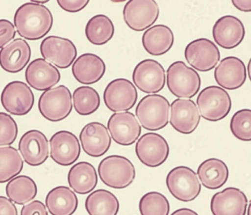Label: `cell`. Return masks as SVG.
I'll use <instances>...</instances> for the list:
<instances>
[{"instance_id":"27","label":"cell","mask_w":251,"mask_h":215,"mask_svg":"<svg viewBox=\"0 0 251 215\" xmlns=\"http://www.w3.org/2000/svg\"><path fill=\"white\" fill-rule=\"evenodd\" d=\"M46 206L52 215H73L78 207L75 193L67 187L52 188L46 197Z\"/></svg>"},{"instance_id":"23","label":"cell","mask_w":251,"mask_h":215,"mask_svg":"<svg viewBox=\"0 0 251 215\" xmlns=\"http://www.w3.org/2000/svg\"><path fill=\"white\" fill-rule=\"evenodd\" d=\"M27 83L38 91H47L59 82L61 73L53 65L43 58L30 62L25 71Z\"/></svg>"},{"instance_id":"28","label":"cell","mask_w":251,"mask_h":215,"mask_svg":"<svg viewBox=\"0 0 251 215\" xmlns=\"http://www.w3.org/2000/svg\"><path fill=\"white\" fill-rule=\"evenodd\" d=\"M69 185L75 192L86 194L92 192L98 185L96 169L92 163L81 161L75 164L69 171Z\"/></svg>"},{"instance_id":"19","label":"cell","mask_w":251,"mask_h":215,"mask_svg":"<svg viewBox=\"0 0 251 215\" xmlns=\"http://www.w3.org/2000/svg\"><path fill=\"white\" fill-rule=\"evenodd\" d=\"M248 203L243 191L236 187H227L213 195L210 207L213 215H245Z\"/></svg>"},{"instance_id":"6","label":"cell","mask_w":251,"mask_h":215,"mask_svg":"<svg viewBox=\"0 0 251 215\" xmlns=\"http://www.w3.org/2000/svg\"><path fill=\"white\" fill-rule=\"evenodd\" d=\"M41 114L50 122L64 120L73 110V98L70 89L61 85L45 91L39 100Z\"/></svg>"},{"instance_id":"1","label":"cell","mask_w":251,"mask_h":215,"mask_svg":"<svg viewBox=\"0 0 251 215\" xmlns=\"http://www.w3.org/2000/svg\"><path fill=\"white\" fill-rule=\"evenodd\" d=\"M14 25L20 36L35 41L44 38L50 31L53 17L46 6L30 1L17 9Z\"/></svg>"},{"instance_id":"34","label":"cell","mask_w":251,"mask_h":215,"mask_svg":"<svg viewBox=\"0 0 251 215\" xmlns=\"http://www.w3.org/2000/svg\"><path fill=\"white\" fill-rule=\"evenodd\" d=\"M75 109L81 116H89L98 110L100 97L98 91L90 86H80L73 92Z\"/></svg>"},{"instance_id":"24","label":"cell","mask_w":251,"mask_h":215,"mask_svg":"<svg viewBox=\"0 0 251 215\" xmlns=\"http://www.w3.org/2000/svg\"><path fill=\"white\" fill-rule=\"evenodd\" d=\"M31 57V49L25 40H13L0 50V66L10 73H17L25 69Z\"/></svg>"},{"instance_id":"17","label":"cell","mask_w":251,"mask_h":215,"mask_svg":"<svg viewBox=\"0 0 251 215\" xmlns=\"http://www.w3.org/2000/svg\"><path fill=\"white\" fill-rule=\"evenodd\" d=\"M201 116L197 105L190 99H176L170 109V125L177 132L191 134L197 129Z\"/></svg>"},{"instance_id":"18","label":"cell","mask_w":251,"mask_h":215,"mask_svg":"<svg viewBox=\"0 0 251 215\" xmlns=\"http://www.w3.org/2000/svg\"><path fill=\"white\" fill-rule=\"evenodd\" d=\"M213 38L217 45L226 50L236 48L243 41L245 28L240 19L236 16H222L213 27Z\"/></svg>"},{"instance_id":"15","label":"cell","mask_w":251,"mask_h":215,"mask_svg":"<svg viewBox=\"0 0 251 215\" xmlns=\"http://www.w3.org/2000/svg\"><path fill=\"white\" fill-rule=\"evenodd\" d=\"M108 131L117 144L130 146L134 144L140 136L142 128L136 116L131 112H119L110 116Z\"/></svg>"},{"instance_id":"32","label":"cell","mask_w":251,"mask_h":215,"mask_svg":"<svg viewBox=\"0 0 251 215\" xmlns=\"http://www.w3.org/2000/svg\"><path fill=\"white\" fill-rule=\"evenodd\" d=\"M114 23L105 15L99 14L89 19L85 29L86 38L94 45L107 44L114 37Z\"/></svg>"},{"instance_id":"11","label":"cell","mask_w":251,"mask_h":215,"mask_svg":"<svg viewBox=\"0 0 251 215\" xmlns=\"http://www.w3.org/2000/svg\"><path fill=\"white\" fill-rule=\"evenodd\" d=\"M187 63L199 72H208L214 69L220 60L218 47L211 40L198 38L186 45L184 51Z\"/></svg>"},{"instance_id":"37","label":"cell","mask_w":251,"mask_h":215,"mask_svg":"<svg viewBox=\"0 0 251 215\" xmlns=\"http://www.w3.org/2000/svg\"><path fill=\"white\" fill-rule=\"evenodd\" d=\"M18 126L12 116L0 112V146L11 145L17 139Z\"/></svg>"},{"instance_id":"4","label":"cell","mask_w":251,"mask_h":215,"mask_svg":"<svg viewBox=\"0 0 251 215\" xmlns=\"http://www.w3.org/2000/svg\"><path fill=\"white\" fill-rule=\"evenodd\" d=\"M166 81L170 92L179 99L192 98L201 88L199 74L183 61L174 62L169 66Z\"/></svg>"},{"instance_id":"9","label":"cell","mask_w":251,"mask_h":215,"mask_svg":"<svg viewBox=\"0 0 251 215\" xmlns=\"http://www.w3.org/2000/svg\"><path fill=\"white\" fill-rule=\"evenodd\" d=\"M159 13L154 0H130L123 8V19L130 29L142 32L155 24Z\"/></svg>"},{"instance_id":"30","label":"cell","mask_w":251,"mask_h":215,"mask_svg":"<svg viewBox=\"0 0 251 215\" xmlns=\"http://www.w3.org/2000/svg\"><path fill=\"white\" fill-rule=\"evenodd\" d=\"M85 207L89 215H117L120 202L115 194L101 188L88 196Z\"/></svg>"},{"instance_id":"31","label":"cell","mask_w":251,"mask_h":215,"mask_svg":"<svg viewBox=\"0 0 251 215\" xmlns=\"http://www.w3.org/2000/svg\"><path fill=\"white\" fill-rule=\"evenodd\" d=\"M6 194L16 204L24 205L33 200L37 195L36 182L27 175H19L9 181L6 186Z\"/></svg>"},{"instance_id":"13","label":"cell","mask_w":251,"mask_h":215,"mask_svg":"<svg viewBox=\"0 0 251 215\" xmlns=\"http://www.w3.org/2000/svg\"><path fill=\"white\" fill-rule=\"evenodd\" d=\"M34 94L30 87L22 81H13L4 88L1 103L4 108L15 116H25L33 108Z\"/></svg>"},{"instance_id":"5","label":"cell","mask_w":251,"mask_h":215,"mask_svg":"<svg viewBox=\"0 0 251 215\" xmlns=\"http://www.w3.org/2000/svg\"><path fill=\"white\" fill-rule=\"evenodd\" d=\"M197 105L201 117L209 122H218L229 114L232 102L226 90L220 86L210 85L198 94Z\"/></svg>"},{"instance_id":"35","label":"cell","mask_w":251,"mask_h":215,"mask_svg":"<svg viewBox=\"0 0 251 215\" xmlns=\"http://www.w3.org/2000/svg\"><path fill=\"white\" fill-rule=\"evenodd\" d=\"M141 215H169L170 203L167 197L158 191H150L139 201Z\"/></svg>"},{"instance_id":"14","label":"cell","mask_w":251,"mask_h":215,"mask_svg":"<svg viewBox=\"0 0 251 215\" xmlns=\"http://www.w3.org/2000/svg\"><path fill=\"white\" fill-rule=\"evenodd\" d=\"M40 50L45 60L60 69L70 67L77 54V48L73 41L53 35L42 41Z\"/></svg>"},{"instance_id":"42","label":"cell","mask_w":251,"mask_h":215,"mask_svg":"<svg viewBox=\"0 0 251 215\" xmlns=\"http://www.w3.org/2000/svg\"><path fill=\"white\" fill-rule=\"evenodd\" d=\"M233 6H235L238 10L242 12L251 11V0H233L232 1Z\"/></svg>"},{"instance_id":"21","label":"cell","mask_w":251,"mask_h":215,"mask_svg":"<svg viewBox=\"0 0 251 215\" xmlns=\"http://www.w3.org/2000/svg\"><path fill=\"white\" fill-rule=\"evenodd\" d=\"M19 150L25 163L30 166H39L43 164L49 157L48 139L41 131L31 130L20 138Z\"/></svg>"},{"instance_id":"33","label":"cell","mask_w":251,"mask_h":215,"mask_svg":"<svg viewBox=\"0 0 251 215\" xmlns=\"http://www.w3.org/2000/svg\"><path fill=\"white\" fill-rule=\"evenodd\" d=\"M24 161L15 147H0V184L6 183L23 171Z\"/></svg>"},{"instance_id":"10","label":"cell","mask_w":251,"mask_h":215,"mask_svg":"<svg viewBox=\"0 0 251 215\" xmlns=\"http://www.w3.org/2000/svg\"><path fill=\"white\" fill-rule=\"evenodd\" d=\"M136 154L145 166L157 167L168 159L170 147L167 140L156 133H146L138 139Z\"/></svg>"},{"instance_id":"22","label":"cell","mask_w":251,"mask_h":215,"mask_svg":"<svg viewBox=\"0 0 251 215\" xmlns=\"http://www.w3.org/2000/svg\"><path fill=\"white\" fill-rule=\"evenodd\" d=\"M214 79L222 88L238 89L246 81V66L237 57L229 56L225 57L214 70Z\"/></svg>"},{"instance_id":"7","label":"cell","mask_w":251,"mask_h":215,"mask_svg":"<svg viewBox=\"0 0 251 215\" xmlns=\"http://www.w3.org/2000/svg\"><path fill=\"white\" fill-rule=\"evenodd\" d=\"M166 184L172 195L182 202L192 201L201 191L198 175L193 169L186 166L173 168L167 175Z\"/></svg>"},{"instance_id":"16","label":"cell","mask_w":251,"mask_h":215,"mask_svg":"<svg viewBox=\"0 0 251 215\" xmlns=\"http://www.w3.org/2000/svg\"><path fill=\"white\" fill-rule=\"evenodd\" d=\"M50 157L61 166H70L80 157V145L78 138L70 131L55 133L50 140Z\"/></svg>"},{"instance_id":"36","label":"cell","mask_w":251,"mask_h":215,"mask_svg":"<svg viewBox=\"0 0 251 215\" xmlns=\"http://www.w3.org/2000/svg\"><path fill=\"white\" fill-rule=\"evenodd\" d=\"M230 128L233 135L241 141L251 140V110L242 109L233 114L230 119Z\"/></svg>"},{"instance_id":"40","label":"cell","mask_w":251,"mask_h":215,"mask_svg":"<svg viewBox=\"0 0 251 215\" xmlns=\"http://www.w3.org/2000/svg\"><path fill=\"white\" fill-rule=\"evenodd\" d=\"M89 0H58L60 7L70 13L80 11L89 4Z\"/></svg>"},{"instance_id":"43","label":"cell","mask_w":251,"mask_h":215,"mask_svg":"<svg viewBox=\"0 0 251 215\" xmlns=\"http://www.w3.org/2000/svg\"><path fill=\"white\" fill-rule=\"evenodd\" d=\"M171 215H199L195 211L192 210L190 209H186V208H183V209H179L175 211Z\"/></svg>"},{"instance_id":"39","label":"cell","mask_w":251,"mask_h":215,"mask_svg":"<svg viewBox=\"0 0 251 215\" xmlns=\"http://www.w3.org/2000/svg\"><path fill=\"white\" fill-rule=\"evenodd\" d=\"M21 215H48L46 206L40 200H34L23 206Z\"/></svg>"},{"instance_id":"12","label":"cell","mask_w":251,"mask_h":215,"mask_svg":"<svg viewBox=\"0 0 251 215\" xmlns=\"http://www.w3.org/2000/svg\"><path fill=\"white\" fill-rule=\"evenodd\" d=\"M132 78L135 85L147 94L159 92L165 86V70L159 62L152 59L139 62L133 69Z\"/></svg>"},{"instance_id":"8","label":"cell","mask_w":251,"mask_h":215,"mask_svg":"<svg viewBox=\"0 0 251 215\" xmlns=\"http://www.w3.org/2000/svg\"><path fill=\"white\" fill-rule=\"evenodd\" d=\"M104 103L114 113L128 111L138 100L136 86L129 80L117 78L107 85L103 94Z\"/></svg>"},{"instance_id":"38","label":"cell","mask_w":251,"mask_h":215,"mask_svg":"<svg viewBox=\"0 0 251 215\" xmlns=\"http://www.w3.org/2000/svg\"><path fill=\"white\" fill-rule=\"evenodd\" d=\"M16 36L15 27L7 19H0V49L9 44Z\"/></svg>"},{"instance_id":"26","label":"cell","mask_w":251,"mask_h":215,"mask_svg":"<svg viewBox=\"0 0 251 215\" xmlns=\"http://www.w3.org/2000/svg\"><path fill=\"white\" fill-rule=\"evenodd\" d=\"M142 41L147 53L151 55L161 56L171 50L174 44L175 36L169 27L157 25L145 31Z\"/></svg>"},{"instance_id":"3","label":"cell","mask_w":251,"mask_h":215,"mask_svg":"<svg viewBox=\"0 0 251 215\" xmlns=\"http://www.w3.org/2000/svg\"><path fill=\"white\" fill-rule=\"evenodd\" d=\"M170 104L161 94H150L142 97L136 106V116L148 131H159L169 122Z\"/></svg>"},{"instance_id":"29","label":"cell","mask_w":251,"mask_h":215,"mask_svg":"<svg viewBox=\"0 0 251 215\" xmlns=\"http://www.w3.org/2000/svg\"><path fill=\"white\" fill-rule=\"evenodd\" d=\"M198 178L208 189H217L227 182L229 170L226 163L220 159L211 158L201 163L198 169Z\"/></svg>"},{"instance_id":"20","label":"cell","mask_w":251,"mask_h":215,"mask_svg":"<svg viewBox=\"0 0 251 215\" xmlns=\"http://www.w3.org/2000/svg\"><path fill=\"white\" fill-rule=\"evenodd\" d=\"M80 140L83 151L91 157L104 156L111 145L108 128L100 122H90L85 125L80 132Z\"/></svg>"},{"instance_id":"2","label":"cell","mask_w":251,"mask_h":215,"mask_svg":"<svg viewBox=\"0 0 251 215\" xmlns=\"http://www.w3.org/2000/svg\"><path fill=\"white\" fill-rule=\"evenodd\" d=\"M98 174L104 184L111 188H125L134 181L136 169L124 156L112 155L102 159L98 166Z\"/></svg>"},{"instance_id":"25","label":"cell","mask_w":251,"mask_h":215,"mask_svg":"<svg viewBox=\"0 0 251 215\" xmlns=\"http://www.w3.org/2000/svg\"><path fill=\"white\" fill-rule=\"evenodd\" d=\"M106 70L105 62L99 56L85 53L73 63L72 72L79 82L85 85L96 83L102 79Z\"/></svg>"},{"instance_id":"44","label":"cell","mask_w":251,"mask_h":215,"mask_svg":"<svg viewBox=\"0 0 251 215\" xmlns=\"http://www.w3.org/2000/svg\"><path fill=\"white\" fill-rule=\"evenodd\" d=\"M49 1H32V2L34 3H37V4H39V3H41V4H44V3H47Z\"/></svg>"},{"instance_id":"41","label":"cell","mask_w":251,"mask_h":215,"mask_svg":"<svg viewBox=\"0 0 251 215\" xmlns=\"http://www.w3.org/2000/svg\"><path fill=\"white\" fill-rule=\"evenodd\" d=\"M0 215H18L17 206L4 196H0Z\"/></svg>"}]
</instances>
